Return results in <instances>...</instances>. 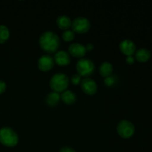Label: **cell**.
I'll use <instances>...</instances> for the list:
<instances>
[{"instance_id":"6da1fadb","label":"cell","mask_w":152,"mask_h":152,"mask_svg":"<svg viewBox=\"0 0 152 152\" xmlns=\"http://www.w3.org/2000/svg\"><path fill=\"white\" fill-rule=\"evenodd\" d=\"M39 44L42 50L45 52L48 53H53L57 51L60 45V40L57 34L53 31H45L40 36Z\"/></svg>"},{"instance_id":"7a4b0ae2","label":"cell","mask_w":152,"mask_h":152,"mask_svg":"<svg viewBox=\"0 0 152 152\" xmlns=\"http://www.w3.org/2000/svg\"><path fill=\"white\" fill-rule=\"evenodd\" d=\"M50 88L53 91L57 93H62L67 90L69 86V78L63 73L55 74L49 82Z\"/></svg>"},{"instance_id":"3957f363","label":"cell","mask_w":152,"mask_h":152,"mask_svg":"<svg viewBox=\"0 0 152 152\" xmlns=\"http://www.w3.org/2000/svg\"><path fill=\"white\" fill-rule=\"evenodd\" d=\"M19 142V137L14 130L10 127L0 129V143L9 148L16 146Z\"/></svg>"},{"instance_id":"277c9868","label":"cell","mask_w":152,"mask_h":152,"mask_svg":"<svg viewBox=\"0 0 152 152\" xmlns=\"http://www.w3.org/2000/svg\"><path fill=\"white\" fill-rule=\"evenodd\" d=\"M77 74L81 77H84L87 78L88 77L91 75L95 69V66L94 62L91 59L86 58H82L79 59L76 65Z\"/></svg>"},{"instance_id":"5b68a950","label":"cell","mask_w":152,"mask_h":152,"mask_svg":"<svg viewBox=\"0 0 152 152\" xmlns=\"http://www.w3.org/2000/svg\"><path fill=\"white\" fill-rule=\"evenodd\" d=\"M117 132L119 136L123 139L132 137L135 133V127L132 122L123 120L117 124Z\"/></svg>"},{"instance_id":"8992f818","label":"cell","mask_w":152,"mask_h":152,"mask_svg":"<svg viewBox=\"0 0 152 152\" xmlns=\"http://www.w3.org/2000/svg\"><path fill=\"white\" fill-rule=\"evenodd\" d=\"M71 28L74 33L80 34H86L91 28L90 21L86 17L79 16L72 21Z\"/></svg>"},{"instance_id":"52a82bcc","label":"cell","mask_w":152,"mask_h":152,"mask_svg":"<svg viewBox=\"0 0 152 152\" xmlns=\"http://www.w3.org/2000/svg\"><path fill=\"white\" fill-rule=\"evenodd\" d=\"M54 60L53 57L48 54H44L40 56L37 62L39 69L43 72H47L50 71L54 66Z\"/></svg>"},{"instance_id":"ba28073f","label":"cell","mask_w":152,"mask_h":152,"mask_svg":"<svg viewBox=\"0 0 152 152\" xmlns=\"http://www.w3.org/2000/svg\"><path fill=\"white\" fill-rule=\"evenodd\" d=\"M80 86L82 91L88 95H94L97 91V85L96 82L89 77L82 80Z\"/></svg>"},{"instance_id":"9c48e42d","label":"cell","mask_w":152,"mask_h":152,"mask_svg":"<svg viewBox=\"0 0 152 152\" xmlns=\"http://www.w3.org/2000/svg\"><path fill=\"white\" fill-rule=\"evenodd\" d=\"M119 48L123 54L126 56H133L137 51V46L133 41L130 39H124L120 42Z\"/></svg>"},{"instance_id":"30bf717a","label":"cell","mask_w":152,"mask_h":152,"mask_svg":"<svg viewBox=\"0 0 152 152\" xmlns=\"http://www.w3.org/2000/svg\"><path fill=\"white\" fill-rule=\"evenodd\" d=\"M87 53L86 46L79 42H74L68 47V53L74 57L82 58Z\"/></svg>"},{"instance_id":"8fae6325","label":"cell","mask_w":152,"mask_h":152,"mask_svg":"<svg viewBox=\"0 0 152 152\" xmlns=\"http://www.w3.org/2000/svg\"><path fill=\"white\" fill-rule=\"evenodd\" d=\"M53 60L59 66H67L71 63L70 54L65 50H58L54 53Z\"/></svg>"},{"instance_id":"7c38bea8","label":"cell","mask_w":152,"mask_h":152,"mask_svg":"<svg viewBox=\"0 0 152 152\" xmlns=\"http://www.w3.org/2000/svg\"><path fill=\"white\" fill-rule=\"evenodd\" d=\"M56 25H57L58 28L61 30H63V31H66L68 30L71 27V23H72V21L70 19V17H68V16H65V15H62V16H58L57 19H56Z\"/></svg>"},{"instance_id":"4fadbf2b","label":"cell","mask_w":152,"mask_h":152,"mask_svg":"<svg viewBox=\"0 0 152 152\" xmlns=\"http://www.w3.org/2000/svg\"><path fill=\"white\" fill-rule=\"evenodd\" d=\"M60 99L67 105H72L77 101V96L74 92L70 90H65L60 94Z\"/></svg>"},{"instance_id":"5bb4252c","label":"cell","mask_w":152,"mask_h":152,"mask_svg":"<svg viewBox=\"0 0 152 152\" xmlns=\"http://www.w3.org/2000/svg\"><path fill=\"white\" fill-rule=\"evenodd\" d=\"M135 59L139 62H145L151 58V52L146 48H140L135 52Z\"/></svg>"},{"instance_id":"9a60e30c","label":"cell","mask_w":152,"mask_h":152,"mask_svg":"<svg viewBox=\"0 0 152 152\" xmlns=\"http://www.w3.org/2000/svg\"><path fill=\"white\" fill-rule=\"evenodd\" d=\"M113 65H111L110 62H104L101 64L100 67H99V74L102 76L104 78H106V77H109L111 75L113 72Z\"/></svg>"},{"instance_id":"2e32d148","label":"cell","mask_w":152,"mask_h":152,"mask_svg":"<svg viewBox=\"0 0 152 152\" xmlns=\"http://www.w3.org/2000/svg\"><path fill=\"white\" fill-rule=\"evenodd\" d=\"M60 99V94L52 91L48 94L47 97H46V102L50 106H55L59 103Z\"/></svg>"},{"instance_id":"e0dca14e","label":"cell","mask_w":152,"mask_h":152,"mask_svg":"<svg viewBox=\"0 0 152 152\" xmlns=\"http://www.w3.org/2000/svg\"><path fill=\"white\" fill-rule=\"evenodd\" d=\"M10 37V31L5 25H0V44H4Z\"/></svg>"},{"instance_id":"ac0fdd59","label":"cell","mask_w":152,"mask_h":152,"mask_svg":"<svg viewBox=\"0 0 152 152\" xmlns=\"http://www.w3.org/2000/svg\"><path fill=\"white\" fill-rule=\"evenodd\" d=\"M75 37V34L73 31L71 30H66L64 31L63 33L62 34V38L66 42H72L74 39Z\"/></svg>"},{"instance_id":"d6986e66","label":"cell","mask_w":152,"mask_h":152,"mask_svg":"<svg viewBox=\"0 0 152 152\" xmlns=\"http://www.w3.org/2000/svg\"><path fill=\"white\" fill-rule=\"evenodd\" d=\"M71 81L73 85H74V86H78V85H80V83H81L82 77L80 75H79L78 74H73L71 78Z\"/></svg>"},{"instance_id":"ffe728a7","label":"cell","mask_w":152,"mask_h":152,"mask_svg":"<svg viewBox=\"0 0 152 152\" xmlns=\"http://www.w3.org/2000/svg\"><path fill=\"white\" fill-rule=\"evenodd\" d=\"M115 83L116 79L114 78V77H112V76H109V77L104 79V83H105V86H108V87L114 86L115 84Z\"/></svg>"},{"instance_id":"44dd1931","label":"cell","mask_w":152,"mask_h":152,"mask_svg":"<svg viewBox=\"0 0 152 152\" xmlns=\"http://www.w3.org/2000/svg\"><path fill=\"white\" fill-rule=\"evenodd\" d=\"M6 88H7V85H6L5 82L2 81V80H0V95L4 93V91H6Z\"/></svg>"},{"instance_id":"7402d4cb","label":"cell","mask_w":152,"mask_h":152,"mask_svg":"<svg viewBox=\"0 0 152 152\" xmlns=\"http://www.w3.org/2000/svg\"><path fill=\"white\" fill-rule=\"evenodd\" d=\"M126 63L129 64V65H132V64L134 63L135 62V58L133 56H128L126 59Z\"/></svg>"},{"instance_id":"603a6c76","label":"cell","mask_w":152,"mask_h":152,"mask_svg":"<svg viewBox=\"0 0 152 152\" xmlns=\"http://www.w3.org/2000/svg\"><path fill=\"white\" fill-rule=\"evenodd\" d=\"M59 152H76V151L75 150L73 149V148H71V147L65 146V147H62V148L59 150Z\"/></svg>"},{"instance_id":"cb8c5ba5","label":"cell","mask_w":152,"mask_h":152,"mask_svg":"<svg viewBox=\"0 0 152 152\" xmlns=\"http://www.w3.org/2000/svg\"><path fill=\"white\" fill-rule=\"evenodd\" d=\"M94 45L92 44V43H88L87 45H86V50L88 52H91L92 51V50H94Z\"/></svg>"}]
</instances>
